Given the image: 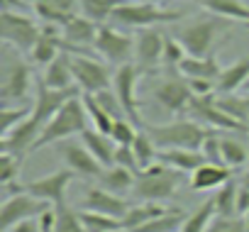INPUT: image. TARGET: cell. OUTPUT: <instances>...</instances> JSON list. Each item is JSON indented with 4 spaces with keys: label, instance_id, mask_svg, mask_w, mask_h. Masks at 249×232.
Returning a JSON list of instances; mask_svg holds the SVG:
<instances>
[{
    "label": "cell",
    "instance_id": "6da1fadb",
    "mask_svg": "<svg viewBox=\"0 0 249 232\" xmlns=\"http://www.w3.org/2000/svg\"><path fill=\"white\" fill-rule=\"evenodd\" d=\"M32 86V69L22 59V52L13 47H3V71H0V98H3V107L13 105H27ZM32 103V100H30Z\"/></svg>",
    "mask_w": 249,
    "mask_h": 232
},
{
    "label": "cell",
    "instance_id": "7a4b0ae2",
    "mask_svg": "<svg viewBox=\"0 0 249 232\" xmlns=\"http://www.w3.org/2000/svg\"><path fill=\"white\" fill-rule=\"evenodd\" d=\"M88 130V112H86V105H83V98L76 95L71 98L54 118L47 123V127L42 130L35 149H42V147H49V144H59V142H66L76 135H83Z\"/></svg>",
    "mask_w": 249,
    "mask_h": 232
},
{
    "label": "cell",
    "instance_id": "3957f363",
    "mask_svg": "<svg viewBox=\"0 0 249 232\" xmlns=\"http://www.w3.org/2000/svg\"><path fill=\"white\" fill-rule=\"evenodd\" d=\"M144 130L159 149H200L210 132L188 118H178L166 125H144Z\"/></svg>",
    "mask_w": 249,
    "mask_h": 232
},
{
    "label": "cell",
    "instance_id": "277c9868",
    "mask_svg": "<svg viewBox=\"0 0 249 232\" xmlns=\"http://www.w3.org/2000/svg\"><path fill=\"white\" fill-rule=\"evenodd\" d=\"M178 186H181V171L157 161L154 166L137 174L132 196H137V200L144 203H164L178 191Z\"/></svg>",
    "mask_w": 249,
    "mask_h": 232
},
{
    "label": "cell",
    "instance_id": "5b68a950",
    "mask_svg": "<svg viewBox=\"0 0 249 232\" xmlns=\"http://www.w3.org/2000/svg\"><path fill=\"white\" fill-rule=\"evenodd\" d=\"M230 22L232 20L210 15V18H203L198 22H191V25L181 27L176 39L186 47L188 56H208L213 44H215V39L230 27Z\"/></svg>",
    "mask_w": 249,
    "mask_h": 232
},
{
    "label": "cell",
    "instance_id": "8992f818",
    "mask_svg": "<svg viewBox=\"0 0 249 232\" xmlns=\"http://www.w3.org/2000/svg\"><path fill=\"white\" fill-rule=\"evenodd\" d=\"M178 18H181V13L164 10V8H159V3H147V0H140V3H122L115 10L112 22H117L122 27L147 30V27H157L161 22H174Z\"/></svg>",
    "mask_w": 249,
    "mask_h": 232
},
{
    "label": "cell",
    "instance_id": "52a82bcc",
    "mask_svg": "<svg viewBox=\"0 0 249 232\" xmlns=\"http://www.w3.org/2000/svg\"><path fill=\"white\" fill-rule=\"evenodd\" d=\"M0 32H3V42L8 47H13L22 54H30L42 35V25H37L25 13L3 10V15H0Z\"/></svg>",
    "mask_w": 249,
    "mask_h": 232
},
{
    "label": "cell",
    "instance_id": "ba28073f",
    "mask_svg": "<svg viewBox=\"0 0 249 232\" xmlns=\"http://www.w3.org/2000/svg\"><path fill=\"white\" fill-rule=\"evenodd\" d=\"M142 73L144 71L135 61L124 64V66H117L115 73H112V90L117 93L127 120L135 123L140 130H144V120H142V112H140V100H137V81H140Z\"/></svg>",
    "mask_w": 249,
    "mask_h": 232
},
{
    "label": "cell",
    "instance_id": "9c48e42d",
    "mask_svg": "<svg viewBox=\"0 0 249 232\" xmlns=\"http://www.w3.org/2000/svg\"><path fill=\"white\" fill-rule=\"evenodd\" d=\"M47 208H52L47 200H39L32 193L20 188L18 193H10L3 200V208H0V230L8 232L25 220H37Z\"/></svg>",
    "mask_w": 249,
    "mask_h": 232
},
{
    "label": "cell",
    "instance_id": "30bf717a",
    "mask_svg": "<svg viewBox=\"0 0 249 232\" xmlns=\"http://www.w3.org/2000/svg\"><path fill=\"white\" fill-rule=\"evenodd\" d=\"M154 100L161 110H166L169 115H178V118H186L188 115V107L193 103V90L186 81V76H176V73H169L164 81L157 83L154 88Z\"/></svg>",
    "mask_w": 249,
    "mask_h": 232
},
{
    "label": "cell",
    "instance_id": "8fae6325",
    "mask_svg": "<svg viewBox=\"0 0 249 232\" xmlns=\"http://www.w3.org/2000/svg\"><path fill=\"white\" fill-rule=\"evenodd\" d=\"M93 49L107 64H112L117 69V66H124V64H132V59H135V37L124 35V32H120V30H115L110 25H100Z\"/></svg>",
    "mask_w": 249,
    "mask_h": 232
},
{
    "label": "cell",
    "instance_id": "7c38bea8",
    "mask_svg": "<svg viewBox=\"0 0 249 232\" xmlns=\"http://www.w3.org/2000/svg\"><path fill=\"white\" fill-rule=\"evenodd\" d=\"M71 69L81 93H100L105 88H112V73L90 54H71Z\"/></svg>",
    "mask_w": 249,
    "mask_h": 232
},
{
    "label": "cell",
    "instance_id": "4fadbf2b",
    "mask_svg": "<svg viewBox=\"0 0 249 232\" xmlns=\"http://www.w3.org/2000/svg\"><path fill=\"white\" fill-rule=\"evenodd\" d=\"M73 178H76V174L71 169H59V171H52L42 178L22 183V191L32 193L39 200H47L49 205H64L66 203V191H69Z\"/></svg>",
    "mask_w": 249,
    "mask_h": 232
},
{
    "label": "cell",
    "instance_id": "5bb4252c",
    "mask_svg": "<svg viewBox=\"0 0 249 232\" xmlns=\"http://www.w3.org/2000/svg\"><path fill=\"white\" fill-rule=\"evenodd\" d=\"M59 147V152H61V157H64V161H66V169H71L78 178H98L100 176V171L105 169L90 152H88V147L83 144V142H71V140H66V142H59L56 144Z\"/></svg>",
    "mask_w": 249,
    "mask_h": 232
},
{
    "label": "cell",
    "instance_id": "9a60e30c",
    "mask_svg": "<svg viewBox=\"0 0 249 232\" xmlns=\"http://www.w3.org/2000/svg\"><path fill=\"white\" fill-rule=\"evenodd\" d=\"M81 90L78 88H71V90H54V88H47L44 83L37 86V95L32 98V120H37L42 127H47V123L54 118V115L71 100L76 98Z\"/></svg>",
    "mask_w": 249,
    "mask_h": 232
},
{
    "label": "cell",
    "instance_id": "2e32d148",
    "mask_svg": "<svg viewBox=\"0 0 249 232\" xmlns=\"http://www.w3.org/2000/svg\"><path fill=\"white\" fill-rule=\"evenodd\" d=\"M164 42H166V35H161L157 27H147V30L137 32V37H135V59H137V66L142 71H152L161 64Z\"/></svg>",
    "mask_w": 249,
    "mask_h": 232
},
{
    "label": "cell",
    "instance_id": "e0dca14e",
    "mask_svg": "<svg viewBox=\"0 0 249 232\" xmlns=\"http://www.w3.org/2000/svg\"><path fill=\"white\" fill-rule=\"evenodd\" d=\"M98 30H100V25H95L93 20H88L83 15L71 18L61 27V37L66 42V52H71V54H88L86 47H93L95 44Z\"/></svg>",
    "mask_w": 249,
    "mask_h": 232
},
{
    "label": "cell",
    "instance_id": "ac0fdd59",
    "mask_svg": "<svg viewBox=\"0 0 249 232\" xmlns=\"http://www.w3.org/2000/svg\"><path fill=\"white\" fill-rule=\"evenodd\" d=\"M83 210H93V213H100V215H110V217H117L122 220L124 213L130 210V205L124 203L122 196H115L100 186H93L83 193Z\"/></svg>",
    "mask_w": 249,
    "mask_h": 232
},
{
    "label": "cell",
    "instance_id": "d6986e66",
    "mask_svg": "<svg viewBox=\"0 0 249 232\" xmlns=\"http://www.w3.org/2000/svg\"><path fill=\"white\" fill-rule=\"evenodd\" d=\"M32 8L39 15V20L64 27L71 18L78 15L81 0H32Z\"/></svg>",
    "mask_w": 249,
    "mask_h": 232
},
{
    "label": "cell",
    "instance_id": "ffe728a7",
    "mask_svg": "<svg viewBox=\"0 0 249 232\" xmlns=\"http://www.w3.org/2000/svg\"><path fill=\"white\" fill-rule=\"evenodd\" d=\"M42 83H44L47 88H54V90H71V88H78V86H76V78H73L71 54H69V52H61V54L44 69Z\"/></svg>",
    "mask_w": 249,
    "mask_h": 232
},
{
    "label": "cell",
    "instance_id": "44dd1931",
    "mask_svg": "<svg viewBox=\"0 0 249 232\" xmlns=\"http://www.w3.org/2000/svg\"><path fill=\"white\" fill-rule=\"evenodd\" d=\"M135 181H137V174L130 171V169H124V166H105L100 171V176L95 178V186L115 193V196H124V193H132L135 188Z\"/></svg>",
    "mask_w": 249,
    "mask_h": 232
},
{
    "label": "cell",
    "instance_id": "7402d4cb",
    "mask_svg": "<svg viewBox=\"0 0 249 232\" xmlns=\"http://www.w3.org/2000/svg\"><path fill=\"white\" fill-rule=\"evenodd\" d=\"M230 178H232V169H227V166H222V164H210V161H205L200 169H196V171L191 174L188 186H191V191H215V188H220L222 183H227Z\"/></svg>",
    "mask_w": 249,
    "mask_h": 232
},
{
    "label": "cell",
    "instance_id": "603a6c76",
    "mask_svg": "<svg viewBox=\"0 0 249 232\" xmlns=\"http://www.w3.org/2000/svg\"><path fill=\"white\" fill-rule=\"evenodd\" d=\"M159 161L181 174H193L205 164V157L200 149H159Z\"/></svg>",
    "mask_w": 249,
    "mask_h": 232
},
{
    "label": "cell",
    "instance_id": "cb8c5ba5",
    "mask_svg": "<svg viewBox=\"0 0 249 232\" xmlns=\"http://www.w3.org/2000/svg\"><path fill=\"white\" fill-rule=\"evenodd\" d=\"M247 81H249V56H242L239 61L222 69V73L215 81V93H239Z\"/></svg>",
    "mask_w": 249,
    "mask_h": 232
},
{
    "label": "cell",
    "instance_id": "d4e9b609",
    "mask_svg": "<svg viewBox=\"0 0 249 232\" xmlns=\"http://www.w3.org/2000/svg\"><path fill=\"white\" fill-rule=\"evenodd\" d=\"M178 73L186 78H205V81H217V76L222 73L220 61L208 54V56H186L178 66Z\"/></svg>",
    "mask_w": 249,
    "mask_h": 232
},
{
    "label": "cell",
    "instance_id": "484cf974",
    "mask_svg": "<svg viewBox=\"0 0 249 232\" xmlns=\"http://www.w3.org/2000/svg\"><path fill=\"white\" fill-rule=\"evenodd\" d=\"M81 142L88 147V152L103 164V166H112L115 164V152H117V144L110 135H103L93 127H88L83 135H81Z\"/></svg>",
    "mask_w": 249,
    "mask_h": 232
},
{
    "label": "cell",
    "instance_id": "4316f807",
    "mask_svg": "<svg viewBox=\"0 0 249 232\" xmlns=\"http://www.w3.org/2000/svg\"><path fill=\"white\" fill-rule=\"evenodd\" d=\"M200 5L217 18L232 20V22H242L249 25V5L244 0H200Z\"/></svg>",
    "mask_w": 249,
    "mask_h": 232
},
{
    "label": "cell",
    "instance_id": "83f0119b",
    "mask_svg": "<svg viewBox=\"0 0 249 232\" xmlns=\"http://www.w3.org/2000/svg\"><path fill=\"white\" fill-rule=\"evenodd\" d=\"M169 208H164L161 203H144V200H137V205H130V210L124 213L122 217V227H127V230H140L144 227L147 222L157 220L159 215H164Z\"/></svg>",
    "mask_w": 249,
    "mask_h": 232
},
{
    "label": "cell",
    "instance_id": "f1b7e54d",
    "mask_svg": "<svg viewBox=\"0 0 249 232\" xmlns=\"http://www.w3.org/2000/svg\"><path fill=\"white\" fill-rule=\"evenodd\" d=\"M215 105L249 127V93H215Z\"/></svg>",
    "mask_w": 249,
    "mask_h": 232
},
{
    "label": "cell",
    "instance_id": "f546056e",
    "mask_svg": "<svg viewBox=\"0 0 249 232\" xmlns=\"http://www.w3.org/2000/svg\"><path fill=\"white\" fill-rule=\"evenodd\" d=\"M222 164L232 171L247 169L249 164V149L234 135H222Z\"/></svg>",
    "mask_w": 249,
    "mask_h": 232
},
{
    "label": "cell",
    "instance_id": "4dcf8cb0",
    "mask_svg": "<svg viewBox=\"0 0 249 232\" xmlns=\"http://www.w3.org/2000/svg\"><path fill=\"white\" fill-rule=\"evenodd\" d=\"M22 159L25 157H18V154H10V152H0V183H3V188H5V196L18 193L22 188L18 183V176H20V169H22Z\"/></svg>",
    "mask_w": 249,
    "mask_h": 232
},
{
    "label": "cell",
    "instance_id": "1f68e13d",
    "mask_svg": "<svg viewBox=\"0 0 249 232\" xmlns=\"http://www.w3.org/2000/svg\"><path fill=\"white\" fill-rule=\"evenodd\" d=\"M237 193H239V181L234 183V178H230L227 183H222L220 188H215V196H210L213 205H215V215H239L237 213Z\"/></svg>",
    "mask_w": 249,
    "mask_h": 232
},
{
    "label": "cell",
    "instance_id": "d6a6232c",
    "mask_svg": "<svg viewBox=\"0 0 249 232\" xmlns=\"http://www.w3.org/2000/svg\"><path fill=\"white\" fill-rule=\"evenodd\" d=\"M124 3V0H81V15L93 20L95 25H105L112 20L115 10Z\"/></svg>",
    "mask_w": 249,
    "mask_h": 232
},
{
    "label": "cell",
    "instance_id": "836d02e7",
    "mask_svg": "<svg viewBox=\"0 0 249 232\" xmlns=\"http://www.w3.org/2000/svg\"><path fill=\"white\" fill-rule=\"evenodd\" d=\"M132 149H135V157H137V164H140V171L154 166L159 161V147L154 144V140L147 135V130H140L137 140L132 142Z\"/></svg>",
    "mask_w": 249,
    "mask_h": 232
},
{
    "label": "cell",
    "instance_id": "e575fe53",
    "mask_svg": "<svg viewBox=\"0 0 249 232\" xmlns=\"http://www.w3.org/2000/svg\"><path fill=\"white\" fill-rule=\"evenodd\" d=\"M81 98H83V105H86V112H88V123H90V127L98 130V132H103V135H110L115 120H112L110 115L98 105V100L93 98V93H81Z\"/></svg>",
    "mask_w": 249,
    "mask_h": 232
},
{
    "label": "cell",
    "instance_id": "d590c367",
    "mask_svg": "<svg viewBox=\"0 0 249 232\" xmlns=\"http://www.w3.org/2000/svg\"><path fill=\"white\" fill-rule=\"evenodd\" d=\"M183 222H186V213L183 210H166L164 215H159L157 220H152V222H147L144 227H140V230H135V232H178L181 227H183Z\"/></svg>",
    "mask_w": 249,
    "mask_h": 232
},
{
    "label": "cell",
    "instance_id": "8d00e7d4",
    "mask_svg": "<svg viewBox=\"0 0 249 232\" xmlns=\"http://www.w3.org/2000/svg\"><path fill=\"white\" fill-rule=\"evenodd\" d=\"M54 232H86L81 210L71 208V205H56V227Z\"/></svg>",
    "mask_w": 249,
    "mask_h": 232
},
{
    "label": "cell",
    "instance_id": "74e56055",
    "mask_svg": "<svg viewBox=\"0 0 249 232\" xmlns=\"http://www.w3.org/2000/svg\"><path fill=\"white\" fill-rule=\"evenodd\" d=\"M213 217H215V205H213V200L208 198L198 210H193L191 215H186V222H183V227H181L178 232H205Z\"/></svg>",
    "mask_w": 249,
    "mask_h": 232
},
{
    "label": "cell",
    "instance_id": "f35d334b",
    "mask_svg": "<svg viewBox=\"0 0 249 232\" xmlns=\"http://www.w3.org/2000/svg\"><path fill=\"white\" fill-rule=\"evenodd\" d=\"M32 115V103L27 105H13V107H3L0 110V132L8 135L10 130H15L20 123H25Z\"/></svg>",
    "mask_w": 249,
    "mask_h": 232
},
{
    "label": "cell",
    "instance_id": "ab89813d",
    "mask_svg": "<svg viewBox=\"0 0 249 232\" xmlns=\"http://www.w3.org/2000/svg\"><path fill=\"white\" fill-rule=\"evenodd\" d=\"M81 217H83L86 232H112V230L122 227V220L110 217V215H100L93 210H83V208H81Z\"/></svg>",
    "mask_w": 249,
    "mask_h": 232
},
{
    "label": "cell",
    "instance_id": "60d3db41",
    "mask_svg": "<svg viewBox=\"0 0 249 232\" xmlns=\"http://www.w3.org/2000/svg\"><path fill=\"white\" fill-rule=\"evenodd\" d=\"M188 56V52H186V47L176 39V37H169L166 35V42H164V59H161V64L169 69V71H178V66H181V61Z\"/></svg>",
    "mask_w": 249,
    "mask_h": 232
},
{
    "label": "cell",
    "instance_id": "b9f144b4",
    "mask_svg": "<svg viewBox=\"0 0 249 232\" xmlns=\"http://www.w3.org/2000/svg\"><path fill=\"white\" fill-rule=\"evenodd\" d=\"M205 232H249L244 215H215Z\"/></svg>",
    "mask_w": 249,
    "mask_h": 232
},
{
    "label": "cell",
    "instance_id": "7bdbcfd3",
    "mask_svg": "<svg viewBox=\"0 0 249 232\" xmlns=\"http://www.w3.org/2000/svg\"><path fill=\"white\" fill-rule=\"evenodd\" d=\"M140 135V127L135 123H130L127 118H122V120H115L112 130H110V137L115 140L117 147H130Z\"/></svg>",
    "mask_w": 249,
    "mask_h": 232
},
{
    "label": "cell",
    "instance_id": "ee69618b",
    "mask_svg": "<svg viewBox=\"0 0 249 232\" xmlns=\"http://www.w3.org/2000/svg\"><path fill=\"white\" fill-rule=\"evenodd\" d=\"M93 98L98 100V105L110 115L112 120H122V118H127V115H124L122 103H120V98H117V93H115L112 88H105V90H100V93H93Z\"/></svg>",
    "mask_w": 249,
    "mask_h": 232
},
{
    "label": "cell",
    "instance_id": "f6af8a7d",
    "mask_svg": "<svg viewBox=\"0 0 249 232\" xmlns=\"http://www.w3.org/2000/svg\"><path fill=\"white\" fill-rule=\"evenodd\" d=\"M200 152H203L205 161H210V164H222V135H220L217 130H210L208 137H205V142H203V147H200ZM222 166H225V164H222Z\"/></svg>",
    "mask_w": 249,
    "mask_h": 232
},
{
    "label": "cell",
    "instance_id": "bcb514c9",
    "mask_svg": "<svg viewBox=\"0 0 249 232\" xmlns=\"http://www.w3.org/2000/svg\"><path fill=\"white\" fill-rule=\"evenodd\" d=\"M115 164L130 169V171H135V174H140V164H137V157H135L132 144H130V147H117V152H115Z\"/></svg>",
    "mask_w": 249,
    "mask_h": 232
},
{
    "label": "cell",
    "instance_id": "7dc6e473",
    "mask_svg": "<svg viewBox=\"0 0 249 232\" xmlns=\"http://www.w3.org/2000/svg\"><path fill=\"white\" fill-rule=\"evenodd\" d=\"M237 213H239V215H247V213H249V188H247V186H239V193H237Z\"/></svg>",
    "mask_w": 249,
    "mask_h": 232
},
{
    "label": "cell",
    "instance_id": "c3c4849f",
    "mask_svg": "<svg viewBox=\"0 0 249 232\" xmlns=\"http://www.w3.org/2000/svg\"><path fill=\"white\" fill-rule=\"evenodd\" d=\"M8 232H44V230L39 227V220H25V222L15 225V227L8 230Z\"/></svg>",
    "mask_w": 249,
    "mask_h": 232
},
{
    "label": "cell",
    "instance_id": "681fc988",
    "mask_svg": "<svg viewBox=\"0 0 249 232\" xmlns=\"http://www.w3.org/2000/svg\"><path fill=\"white\" fill-rule=\"evenodd\" d=\"M3 10L22 13V10H27V3H25V0H3Z\"/></svg>",
    "mask_w": 249,
    "mask_h": 232
},
{
    "label": "cell",
    "instance_id": "f907efd6",
    "mask_svg": "<svg viewBox=\"0 0 249 232\" xmlns=\"http://www.w3.org/2000/svg\"><path fill=\"white\" fill-rule=\"evenodd\" d=\"M239 186H247V188H249V164H247V169H244L242 176H239Z\"/></svg>",
    "mask_w": 249,
    "mask_h": 232
},
{
    "label": "cell",
    "instance_id": "816d5d0a",
    "mask_svg": "<svg viewBox=\"0 0 249 232\" xmlns=\"http://www.w3.org/2000/svg\"><path fill=\"white\" fill-rule=\"evenodd\" d=\"M112 232H132V230H127V227H117V230H112Z\"/></svg>",
    "mask_w": 249,
    "mask_h": 232
},
{
    "label": "cell",
    "instance_id": "f5cc1de1",
    "mask_svg": "<svg viewBox=\"0 0 249 232\" xmlns=\"http://www.w3.org/2000/svg\"><path fill=\"white\" fill-rule=\"evenodd\" d=\"M242 90H244V93H249V81L244 83V88H242Z\"/></svg>",
    "mask_w": 249,
    "mask_h": 232
},
{
    "label": "cell",
    "instance_id": "db71d44e",
    "mask_svg": "<svg viewBox=\"0 0 249 232\" xmlns=\"http://www.w3.org/2000/svg\"><path fill=\"white\" fill-rule=\"evenodd\" d=\"M244 220H247V227H249V213H247V215H244Z\"/></svg>",
    "mask_w": 249,
    "mask_h": 232
},
{
    "label": "cell",
    "instance_id": "11a10c76",
    "mask_svg": "<svg viewBox=\"0 0 249 232\" xmlns=\"http://www.w3.org/2000/svg\"><path fill=\"white\" fill-rule=\"evenodd\" d=\"M244 27H247V30H249V25H244Z\"/></svg>",
    "mask_w": 249,
    "mask_h": 232
}]
</instances>
